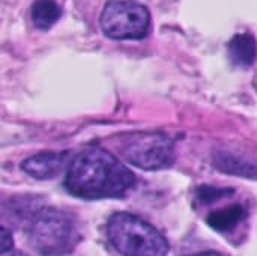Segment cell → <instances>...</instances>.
I'll return each mask as SVG.
<instances>
[{"mask_svg":"<svg viewBox=\"0 0 257 256\" xmlns=\"http://www.w3.org/2000/svg\"><path fill=\"white\" fill-rule=\"evenodd\" d=\"M134 184V174L111 152L98 146L78 152L65 177L68 193L87 201L122 198Z\"/></svg>","mask_w":257,"mask_h":256,"instance_id":"6da1fadb","label":"cell"},{"mask_svg":"<svg viewBox=\"0 0 257 256\" xmlns=\"http://www.w3.org/2000/svg\"><path fill=\"white\" fill-rule=\"evenodd\" d=\"M30 246L42 256H62L74 250L80 240L75 219L53 207H39L27 219Z\"/></svg>","mask_w":257,"mask_h":256,"instance_id":"7a4b0ae2","label":"cell"},{"mask_svg":"<svg viewBox=\"0 0 257 256\" xmlns=\"http://www.w3.org/2000/svg\"><path fill=\"white\" fill-rule=\"evenodd\" d=\"M110 244L123 256H166L169 243L152 225L130 213H116L107 222Z\"/></svg>","mask_w":257,"mask_h":256,"instance_id":"3957f363","label":"cell"},{"mask_svg":"<svg viewBox=\"0 0 257 256\" xmlns=\"http://www.w3.org/2000/svg\"><path fill=\"white\" fill-rule=\"evenodd\" d=\"M99 24L104 35L111 39H143L151 29V15L137 0H108Z\"/></svg>","mask_w":257,"mask_h":256,"instance_id":"277c9868","label":"cell"},{"mask_svg":"<svg viewBox=\"0 0 257 256\" xmlns=\"http://www.w3.org/2000/svg\"><path fill=\"white\" fill-rule=\"evenodd\" d=\"M119 151L128 163L145 170L169 167L175 160L173 140L161 133H136L126 136Z\"/></svg>","mask_w":257,"mask_h":256,"instance_id":"5b68a950","label":"cell"},{"mask_svg":"<svg viewBox=\"0 0 257 256\" xmlns=\"http://www.w3.org/2000/svg\"><path fill=\"white\" fill-rule=\"evenodd\" d=\"M68 152L45 151L26 158L21 169L35 180H51L57 177L66 166Z\"/></svg>","mask_w":257,"mask_h":256,"instance_id":"8992f818","label":"cell"},{"mask_svg":"<svg viewBox=\"0 0 257 256\" xmlns=\"http://www.w3.org/2000/svg\"><path fill=\"white\" fill-rule=\"evenodd\" d=\"M227 51L230 60L238 66H251L256 60L257 42L253 35L241 33L235 35L227 44Z\"/></svg>","mask_w":257,"mask_h":256,"instance_id":"52a82bcc","label":"cell"},{"mask_svg":"<svg viewBox=\"0 0 257 256\" xmlns=\"http://www.w3.org/2000/svg\"><path fill=\"white\" fill-rule=\"evenodd\" d=\"M245 216H247L245 208L242 205L235 204V205H229L221 210L212 211L206 217V222L212 229L224 232V231H230L236 228L245 219Z\"/></svg>","mask_w":257,"mask_h":256,"instance_id":"ba28073f","label":"cell"},{"mask_svg":"<svg viewBox=\"0 0 257 256\" xmlns=\"http://www.w3.org/2000/svg\"><path fill=\"white\" fill-rule=\"evenodd\" d=\"M214 163L220 170L226 174H233L248 178L257 177V166L254 163H250L247 158H241L230 152H218L214 158Z\"/></svg>","mask_w":257,"mask_h":256,"instance_id":"9c48e42d","label":"cell"},{"mask_svg":"<svg viewBox=\"0 0 257 256\" xmlns=\"http://www.w3.org/2000/svg\"><path fill=\"white\" fill-rule=\"evenodd\" d=\"M33 24L41 30H48L60 18V6L54 0H35L30 8Z\"/></svg>","mask_w":257,"mask_h":256,"instance_id":"30bf717a","label":"cell"},{"mask_svg":"<svg viewBox=\"0 0 257 256\" xmlns=\"http://www.w3.org/2000/svg\"><path fill=\"white\" fill-rule=\"evenodd\" d=\"M230 193H232V190H229V189H217V187L205 186V187H200L197 190V199L202 204H211V202L218 201L224 196H230Z\"/></svg>","mask_w":257,"mask_h":256,"instance_id":"8fae6325","label":"cell"},{"mask_svg":"<svg viewBox=\"0 0 257 256\" xmlns=\"http://www.w3.org/2000/svg\"><path fill=\"white\" fill-rule=\"evenodd\" d=\"M12 247H14V240L11 231L6 226H2V252L12 250Z\"/></svg>","mask_w":257,"mask_h":256,"instance_id":"7c38bea8","label":"cell"},{"mask_svg":"<svg viewBox=\"0 0 257 256\" xmlns=\"http://www.w3.org/2000/svg\"><path fill=\"white\" fill-rule=\"evenodd\" d=\"M2 256H26V255L12 249V250H8V252H2Z\"/></svg>","mask_w":257,"mask_h":256,"instance_id":"4fadbf2b","label":"cell"},{"mask_svg":"<svg viewBox=\"0 0 257 256\" xmlns=\"http://www.w3.org/2000/svg\"><path fill=\"white\" fill-rule=\"evenodd\" d=\"M191 256H220L215 252H203V253H197V255H191Z\"/></svg>","mask_w":257,"mask_h":256,"instance_id":"5bb4252c","label":"cell"}]
</instances>
